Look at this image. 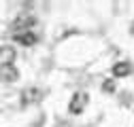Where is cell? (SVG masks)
<instances>
[{"instance_id":"1","label":"cell","mask_w":134,"mask_h":127,"mask_svg":"<svg viewBox=\"0 0 134 127\" xmlns=\"http://www.w3.org/2000/svg\"><path fill=\"white\" fill-rule=\"evenodd\" d=\"M36 26V17L34 15H17L11 23V32L15 34H24V32H32V28Z\"/></svg>"},{"instance_id":"2","label":"cell","mask_w":134,"mask_h":127,"mask_svg":"<svg viewBox=\"0 0 134 127\" xmlns=\"http://www.w3.org/2000/svg\"><path fill=\"white\" fill-rule=\"evenodd\" d=\"M87 104H90V95H87L85 91H77L72 98H70L68 112H70V115H81L83 110L87 108Z\"/></svg>"},{"instance_id":"3","label":"cell","mask_w":134,"mask_h":127,"mask_svg":"<svg viewBox=\"0 0 134 127\" xmlns=\"http://www.w3.org/2000/svg\"><path fill=\"white\" fill-rule=\"evenodd\" d=\"M15 57H17V51H15V47H11V45H2V47H0V68H4V66H13Z\"/></svg>"},{"instance_id":"4","label":"cell","mask_w":134,"mask_h":127,"mask_svg":"<svg viewBox=\"0 0 134 127\" xmlns=\"http://www.w3.org/2000/svg\"><path fill=\"white\" fill-rule=\"evenodd\" d=\"M41 98H43V91L36 89V87H26V89L21 91V104H24V106L36 104V102H41Z\"/></svg>"},{"instance_id":"5","label":"cell","mask_w":134,"mask_h":127,"mask_svg":"<svg viewBox=\"0 0 134 127\" xmlns=\"http://www.w3.org/2000/svg\"><path fill=\"white\" fill-rule=\"evenodd\" d=\"M132 70H134V66L130 61H117V63H113V76L115 78H124V76H130L132 74Z\"/></svg>"},{"instance_id":"6","label":"cell","mask_w":134,"mask_h":127,"mask_svg":"<svg viewBox=\"0 0 134 127\" xmlns=\"http://www.w3.org/2000/svg\"><path fill=\"white\" fill-rule=\"evenodd\" d=\"M15 40H17L21 47H34L38 36L34 34V30H32V32H24V34H15Z\"/></svg>"},{"instance_id":"7","label":"cell","mask_w":134,"mask_h":127,"mask_svg":"<svg viewBox=\"0 0 134 127\" xmlns=\"http://www.w3.org/2000/svg\"><path fill=\"white\" fill-rule=\"evenodd\" d=\"M0 78L7 83H15L19 78V70L15 66H4V68H0Z\"/></svg>"},{"instance_id":"8","label":"cell","mask_w":134,"mask_h":127,"mask_svg":"<svg viewBox=\"0 0 134 127\" xmlns=\"http://www.w3.org/2000/svg\"><path fill=\"white\" fill-rule=\"evenodd\" d=\"M102 91L113 93V91H115V81H111V78H109V81H104V83H102Z\"/></svg>"}]
</instances>
